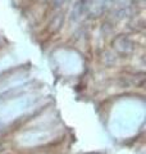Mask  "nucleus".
<instances>
[]
</instances>
